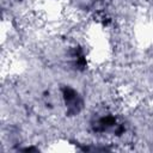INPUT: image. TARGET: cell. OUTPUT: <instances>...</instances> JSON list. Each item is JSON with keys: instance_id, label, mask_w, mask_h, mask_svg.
Instances as JSON below:
<instances>
[{"instance_id": "2", "label": "cell", "mask_w": 153, "mask_h": 153, "mask_svg": "<svg viewBox=\"0 0 153 153\" xmlns=\"http://www.w3.org/2000/svg\"><path fill=\"white\" fill-rule=\"evenodd\" d=\"M116 126V118L114 116H104L102 118H99L96 124H94V130L96 131H105L108 129H110L111 127Z\"/></svg>"}, {"instance_id": "1", "label": "cell", "mask_w": 153, "mask_h": 153, "mask_svg": "<svg viewBox=\"0 0 153 153\" xmlns=\"http://www.w3.org/2000/svg\"><path fill=\"white\" fill-rule=\"evenodd\" d=\"M63 100L67 106V114L69 115H76L81 108H82V99L78 94V92L71 87H63L62 90Z\"/></svg>"}]
</instances>
